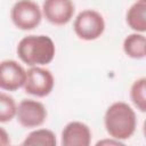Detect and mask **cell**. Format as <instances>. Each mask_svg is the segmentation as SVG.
<instances>
[{"label":"cell","mask_w":146,"mask_h":146,"mask_svg":"<svg viewBox=\"0 0 146 146\" xmlns=\"http://www.w3.org/2000/svg\"><path fill=\"white\" fill-rule=\"evenodd\" d=\"M104 125L110 137L121 141L129 139L137 128L136 112L128 103L115 102L105 112Z\"/></svg>","instance_id":"1"},{"label":"cell","mask_w":146,"mask_h":146,"mask_svg":"<svg viewBox=\"0 0 146 146\" xmlns=\"http://www.w3.org/2000/svg\"><path fill=\"white\" fill-rule=\"evenodd\" d=\"M16 52L18 58L26 65L43 66L52 62L56 47L51 38L43 34H30L21 39Z\"/></svg>","instance_id":"2"},{"label":"cell","mask_w":146,"mask_h":146,"mask_svg":"<svg viewBox=\"0 0 146 146\" xmlns=\"http://www.w3.org/2000/svg\"><path fill=\"white\" fill-rule=\"evenodd\" d=\"M73 30L81 40L92 41L103 35L105 31V19L97 10L84 9L74 18Z\"/></svg>","instance_id":"3"},{"label":"cell","mask_w":146,"mask_h":146,"mask_svg":"<svg viewBox=\"0 0 146 146\" xmlns=\"http://www.w3.org/2000/svg\"><path fill=\"white\" fill-rule=\"evenodd\" d=\"M10 19L17 29L31 31L40 25L42 10L33 0H18L10 9Z\"/></svg>","instance_id":"4"},{"label":"cell","mask_w":146,"mask_h":146,"mask_svg":"<svg viewBox=\"0 0 146 146\" xmlns=\"http://www.w3.org/2000/svg\"><path fill=\"white\" fill-rule=\"evenodd\" d=\"M55 86L52 73L42 66H31L26 71L23 88L26 94L42 98L48 96Z\"/></svg>","instance_id":"5"},{"label":"cell","mask_w":146,"mask_h":146,"mask_svg":"<svg viewBox=\"0 0 146 146\" xmlns=\"http://www.w3.org/2000/svg\"><path fill=\"white\" fill-rule=\"evenodd\" d=\"M46 106L35 99H23L17 105L16 120L24 128H38L47 119Z\"/></svg>","instance_id":"6"},{"label":"cell","mask_w":146,"mask_h":146,"mask_svg":"<svg viewBox=\"0 0 146 146\" xmlns=\"http://www.w3.org/2000/svg\"><path fill=\"white\" fill-rule=\"evenodd\" d=\"M41 10L42 16L49 23L62 26L73 18L75 6L72 0H44Z\"/></svg>","instance_id":"7"},{"label":"cell","mask_w":146,"mask_h":146,"mask_svg":"<svg viewBox=\"0 0 146 146\" xmlns=\"http://www.w3.org/2000/svg\"><path fill=\"white\" fill-rule=\"evenodd\" d=\"M25 68L14 59L0 62V89L5 91H16L23 88L25 81Z\"/></svg>","instance_id":"8"},{"label":"cell","mask_w":146,"mask_h":146,"mask_svg":"<svg viewBox=\"0 0 146 146\" xmlns=\"http://www.w3.org/2000/svg\"><path fill=\"white\" fill-rule=\"evenodd\" d=\"M91 130L81 121L68 122L60 136V144L63 146H89L91 143Z\"/></svg>","instance_id":"9"},{"label":"cell","mask_w":146,"mask_h":146,"mask_svg":"<svg viewBox=\"0 0 146 146\" xmlns=\"http://www.w3.org/2000/svg\"><path fill=\"white\" fill-rule=\"evenodd\" d=\"M125 22L128 26L139 33L146 31V0H136L125 14Z\"/></svg>","instance_id":"10"},{"label":"cell","mask_w":146,"mask_h":146,"mask_svg":"<svg viewBox=\"0 0 146 146\" xmlns=\"http://www.w3.org/2000/svg\"><path fill=\"white\" fill-rule=\"evenodd\" d=\"M124 54L132 59H143L146 55V38L144 33L133 32L128 34L122 44Z\"/></svg>","instance_id":"11"},{"label":"cell","mask_w":146,"mask_h":146,"mask_svg":"<svg viewBox=\"0 0 146 146\" xmlns=\"http://www.w3.org/2000/svg\"><path fill=\"white\" fill-rule=\"evenodd\" d=\"M56 136L49 129H35L31 131L22 143L24 146H56Z\"/></svg>","instance_id":"12"},{"label":"cell","mask_w":146,"mask_h":146,"mask_svg":"<svg viewBox=\"0 0 146 146\" xmlns=\"http://www.w3.org/2000/svg\"><path fill=\"white\" fill-rule=\"evenodd\" d=\"M130 99L133 106L141 113L146 112V78L135 80L130 87Z\"/></svg>","instance_id":"13"},{"label":"cell","mask_w":146,"mask_h":146,"mask_svg":"<svg viewBox=\"0 0 146 146\" xmlns=\"http://www.w3.org/2000/svg\"><path fill=\"white\" fill-rule=\"evenodd\" d=\"M17 104L8 94L0 91V123L11 121L16 116Z\"/></svg>","instance_id":"14"},{"label":"cell","mask_w":146,"mask_h":146,"mask_svg":"<svg viewBox=\"0 0 146 146\" xmlns=\"http://www.w3.org/2000/svg\"><path fill=\"white\" fill-rule=\"evenodd\" d=\"M10 144V137L8 132L0 127V146H7Z\"/></svg>","instance_id":"15"},{"label":"cell","mask_w":146,"mask_h":146,"mask_svg":"<svg viewBox=\"0 0 146 146\" xmlns=\"http://www.w3.org/2000/svg\"><path fill=\"white\" fill-rule=\"evenodd\" d=\"M97 145H123V143L121 140L114 139L111 137V139H104V140H99L97 143Z\"/></svg>","instance_id":"16"}]
</instances>
